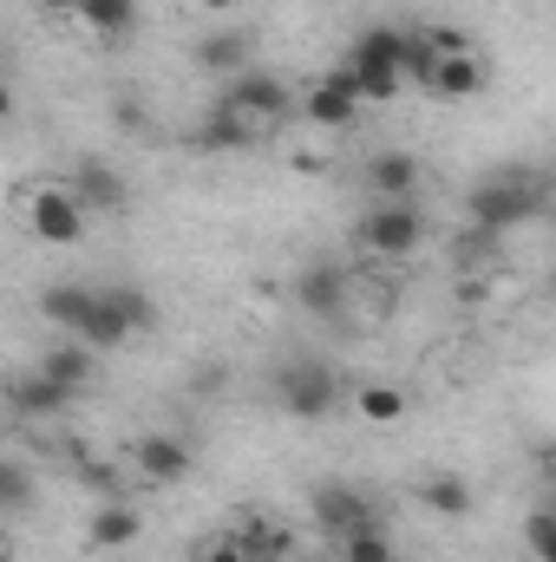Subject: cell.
I'll return each instance as SVG.
<instances>
[{"mask_svg":"<svg viewBox=\"0 0 556 562\" xmlns=\"http://www.w3.org/2000/svg\"><path fill=\"white\" fill-rule=\"evenodd\" d=\"M407 66H413V33H407V26H374V33H360V40L347 46V59H341V72L354 79V92H360L367 105L393 99V92L407 86Z\"/></svg>","mask_w":556,"mask_h":562,"instance_id":"cell-1","label":"cell"},{"mask_svg":"<svg viewBox=\"0 0 556 562\" xmlns=\"http://www.w3.org/2000/svg\"><path fill=\"white\" fill-rule=\"evenodd\" d=\"M151 321H157V307H151L144 288H132V281H99V288H92V307H86V321H79L73 334H79L92 353H112V347L151 334Z\"/></svg>","mask_w":556,"mask_h":562,"instance_id":"cell-2","label":"cell"},{"mask_svg":"<svg viewBox=\"0 0 556 562\" xmlns=\"http://www.w3.org/2000/svg\"><path fill=\"white\" fill-rule=\"evenodd\" d=\"M544 210V183L531 177V170H491L478 190H471V229L478 236H504V229H518L524 216H537Z\"/></svg>","mask_w":556,"mask_h":562,"instance_id":"cell-3","label":"cell"},{"mask_svg":"<svg viewBox=\"0 0 556 562\" xmlns=\"http://www.w3.org/2000/svg\"><path fill=\"white\" fill-rule=\"evenodd\" d=\"M334 400H341V373L334 367H321V360L276 367V406L288 419H321V413H334Z\"/></svg>","mask_w":556,"mask_h":562,"instance_id":"cell-4","label":"cell"},{"mask_svg":"<svg viewBox=\"0 0 556 562\" xmlns=\"http://www.w3.org/2000/svg\"><path fill=\"white\" fill-rule=\"evenodd\" d=\"M26 229H33V243H46V249H73V243H86L92 216L79 210V196H73L66 183H46V190L26 196Z\"/></svg>","mask_w":556,"mask_h":562,"instance_id":"cell-5","label":"cell"},{"mask_svg":"<svg viewBox=\"0 0 556 562\" xmlns=\"http://www.w3.org/2000/svg\"><path fill=\"white\" fill-rule=\"evenodd\" d=\"M354 236H360V249H374V256H413L419 243H425V216H419L413 196H393V203H374Z\"/></svg>","mask_w":556,"mask_h":562,"instance_id":"cell-6","label":"cell"},{"mask_svg":"<svg viewBox=\"0 0 556 562\" xmlns=\"http://www.w3.org/2000/svg\"><path fill=\"white\" fill-rule=\"evenodd\" d=\"M419 86L438 92V99H471V92H485V59L458 33H432V66H425Z\"/></svg>","mask_w":556,"mask_h":562,"instance_id":"cell-7","label":"cell"},{"mask_svg":"<svg viewBox=\"0 0 556 562\" xmlns=\"http://www.w3.org/2000/svg\"><path fill=\"white\" fill-rule=\"evenodd\" d=\"M223 99H230V105H236V112H243V119H249L256 132H276L281 119L294 112V92L281 86L276 72H263V66H249V72H236Z\"/></svg>","mask_w":556,"mask_h":562,"instance_id":"cell-8","label":"cell"},{"mask_svg":"<svg viewBox=\"0 0 556 562\" xmlns=\"http://www.w3.org/2000/svg\"><path fill=\"white\" fill-rule=\"evenodd\" d=\"M360 105H367V99L354 92V79H347L341 66H334V72H321V79L308 86V99H301V112H308L321 132H347V125L360 119Z\"/></svg>","mask_w":556,"mask_h":562,"instance_id":"cell-9","label":"cell"},{"mask_svg":"<svg viewBox=\"0 0 556 562\" xmlns=\"http://www.w3.org/2000/svg\"><path fill=\"white\" fill-rule=\"evenodd\" d=\"M132 464H138V477H151V484H184L190 464H197V451L177 431H144L138 445H132Z\"/></svg>","mask_w":556,"mask_h":562,"instance_id":"cell-10","label":"cell"},{"mask_svg":"<svg viewBox=\"0 0 556 562\" xmlns=\"http://www.w3.org/2000/svg\"><path fill=\"white\" fill-rule=\"evenodd\" d=\"M347 294H354V276H347L341 262H308V269L294 276V301H301L314 321L347 314Z\"/></svg>","mask_w":556,"mask_h":562,"instance_id":"cell-11","label":"cell"},{"mask_svg":"<svg viewBox=\"0 0 556 562\" xmlns=\"http://www.w3.org/2000/svg\"><path fill=\"white\" fill-rule=\"evenodd\" d=\"M308 504H314V524H321L327 537H341V530H354V524H367V517H374L367 491H360V484H341V477L314 484V491H308Z\"/></svg>","mask_w":556,"mask_h":562,"instance_id":"cell-12","label":"cell"},{"mask_svg":"<svg viewBox=\"0 0 556 562\" xmlns=\"http://www.w3.org/2000/svg\"><path fill=\"white\" fill-rule=\"evenodd\" d=\"M73 196H79V210L86 216H105V210H125V177L105 164V157H86L79 170H73V183H66Z\"/></svg>","mask_w":556,"mask_h":562,"instance_id":"cell-13","label":"cell"},{"mask_svg":"<svg viewBox=\"0 0 556 562\" xmlns=\"http://www.w3.org/2000/svg\"><path fill=\"white\" fill-rule=\"evenodd\" d=\"M197 66H203V72H223V79L249 72V66H256V33H249V26H223V33L197 40Z\"/></svg>","mask_w":556,"mask_h":562,"instance_id":"cell-14","label":"cell"},{"mask_svg":"<svg viewBox=\"0 0 556 562\" xmlns=\"http://www.w3.org/2000/svg\"><path fill=\"white\" fill-rule=\"evenodd\" d=\"M40 373H46L66 400H79V393L92 386V373H99V353H92L86 340H66V347H53V353L40 360Z\"/></svg>","mask_w":556,"mask_h":562,"instance_id":"cell-15","label":"cell"},{"mask_svg":"<svg viewBox=\"0 0 556 562\" xmlns=\"http://www.w3.org/2000/svg\"><path fill=\"white\" fill-rule=\"evenodd\" d=\"M73 20L99 40H132L138 33V0H73Z\"/></svg>","mask_w":556,"mask_h":562,"instance_id":"cell-16","label":"cell"},{"mask_svg":"<svg viewBox=\"0 0 556 562\" xmlns=\"http://www.w3.org/2000/svg\"><path fill=\"white\" fill-rule=\"evenodd\" d=\"M367 183H374V196H380V203H393V196H413L419 157H407V150H380V157L367 164Z\"/></svg>","mask_w":556,"mask_h":562,"instance_id":"cell-17","label":"cell"},{"mask_svg":"<svg viewBox=\"0 0 556 562\" xmlns=\"http://www.w3.org/2000/svg\"><path fill=\"white\" fill-rule=\"evenodd\" d=\"M138 537H144V517L125 510V504H105V510L86 524V543H92V550H125V543H138Z\"/></svg>","mask_w":556,"mask_h":562,"instance_id":"cell-18","label":"cell"},{"mask_svg":"<svg viewBox=\"0 0 556 562\" xmlns=\"http://www.w3.org/2000/svg\"><path fill=\"white\" fill-rule=\"evenodd\" d=\"M86 307H92V281H59V288L40 294V314H46L53 327H66V334L86 321Z\"/></svg>","mask_w":556,"mask_h":562,"instance_id":"cell-19","label":"cell"},{"mask_svg":"<svg viewBox=\"0 0 556 562\" xmlns=\"http://www.w3.org/2000/svg\"><path fill=\"white\" fill-rule=\"evenodd\" d=\"M7 400H13L26 419H53L59 406H73V400H66V393H59L46 373H26V380H13V386H7Z\"/></svg>","mask_w":556,"mask_h":562,"instance_id":"cell-20","label":"cell"},{"mask_svg":"<svg viewBox=\"0 0 556 562\" xmlns=\"http://www.w3.org/2000/svg\"><path fill=\"white\" fill-rule=\"evenodd\" d=\"M256 138H263V132H256V125H249L230 99L203 119V144H210V150H243V144H256Z\"/></svg>","mask_w":556,"mask_h":562,"instance_id":"cell-21","label":"cell"},{"mask_svg":"<svg viewBox=\"0 0 556 562\" xmlns=\"http://www.w3.org/2000/svg\"><path fill=\"white\" fill-rule=\"evenodd\" d=\"M354 406H360V419H367V425H400V419H407V393H400V386H387V380L354 386Z\"/></svg>","mask_w":556,"mask_h":562,"instance_id":"cell-22","label":"cell"},{"mask_svg":"<svg viewBox=\"0 0 556 562\" xmlns=\"http://www.w3.org/2000/svg\"><path fill=\"white\" fill-rule=\"evenodd\" d=\"M334 550H341V562H387V557H393V550H387V530H380V517H367V524L341 530V537H334Z\"/></svg>","mask_w":556,"mask_h":562,"instance_id":"cell-23","label":"cell"},{"mask_svg":"<svg viewBox=\"0 0 556 562\" xmlns=\"http://www.w3.org/2000/svg\"><path fill=\"white\" fill-rule=\"evenodd\" d=\"M33 504H40V477L20 458H0V510L13 517V510H33Z\"/></svg>","mask_w":556,"mask_h":562,"instance_id":"cell-24","label":"cell"},{"mask_svg":"<svg viewBox=\"0 0 556 562\" xmlns=\"http://www.w3.org/2000/svg\"><path fill=\"white\" fill-rule=\"evenodd\" d=\"M419 497H425V510H438V517H465V510H471V484H465V477H432Z\"/></svg>","mask_w":556,"mask_h":562,"instance_id":"cell-25","label":"cell"},{"mask_svg":"<svg viewBox=\"0 0 556 562\" xmlns=\"http://www.w3.org/2000/svg\"><path fill=\"white\" fill-rule=\"evenodd\" d=\"M524 543H531V557H537V562H556V517H551V510H531Z\"/></svg>","mask_w":556,"mask_h":562,"instance_id":"cell-26","label":"cell"},{"mask_svg":"<svg viewBox=\"0 0 556 562\" xmlns=\"http://www.w3.org/2000/svg\"><path fill=\"white\" fill-rule=\"evenodd\" d=\"M236 543H243L256 562H269V557H281V550H288V537H281V530H269V524H263V530H249V537H236Z\"/></svg>","mask_w":556,"mask_h":562,"instance_id":"cell-27","label":"cell"},{"mask_svg":"<svg viewBox=\"0 0 556 562\" xmlns=\"http://www.w3.org/2000/svg\"><path fill=\"white\" fill-rule=\"evenodd\" d=\"M112 119H119V132H144V125H151V105H144V99H119Z\"/></svg>","mask_w":556,"mask_h":562,"instance_id":"cell-28","label":"cell"},{"mask_svg":"<svg viewBox=\"0 0 556 562\" xmlns=\"http://www.w3.org/2000/svg\"><path fill=\"white\" fill-rule=\"evenodd\" d=\"M203 562H256V557H249V550L230 537V543H210V557H203Z\"/></svg>","mask_w":556,"mask_h":562,"instance_id":"cell-29","label":"cell"},{"mask_svg":"<svg viewBox=\"0 0 556 562\" xmlns=\"http://www.w3.org/2000/svg\"><path fill=\"white\" fill-rule=\"evenodd\" d=\"M190 7H203V13H236L243 0H190Z\"/></svg>","mask_w":556,"mask_h":562,"instance_id":"cell-30","label":"cell"},{"mask_svg":"<svg viewBox=\"0 0 556 562\" xmlns=\"http://www.w3.org/2000/svg\"><path fill=\"white\" fill-rule=\"evenodd\" d=\"M7 119H13V86L0 79V125H7Z\"/></svg>","mask_w":556,"mask_h":562,"instance_id":"cell-31","label":"cell"},{"mask_svg":"<svg viewBox=\"0 0 556 562\" xmlns=\"http://www.w3.org/2000/svg\"><path fill=\"white\" fill-rule=\"evenodd\" d=\"M0 562H7V550H0Z\"/></svg>","mask_w":556,"mask_h":562,"instance_id":"cell-32","label":"cell"},{"mask_svg":"<svg viewBox=\"0 0 556 562\" xmlns=\"http://www.w3.org/2000/svg\"><path fill=\"white\" fill-rule=\"evenodd\" d=\"M387 562H400V557H387Z\"/></svg>","mask_w":556,"mask_h":562,"instance_id":"cell-33","label":"cell"}]
</instances>
